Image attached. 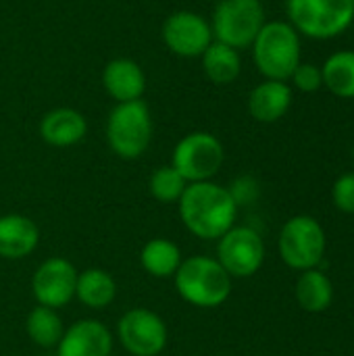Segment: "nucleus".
I'll return each instance as SVG.
<instances>
[{"label": "nucleus", "mask_w": 354, "mask_h": 356, "mask_svg": "<svg viewBox=\"0 0 354 356\" xmlns=\"http://www.w3.org/2000/svg\"><path fill=\"white\" fill-rule=\"evenodd\" d=\"M88 134V121L77 108L61 106L48 111L40 121V136L46 144L69 148L79 144Z\"/></svg>", "instance_id": "nucleus-15"}, {"label": "nucleus", "mask_w": 354, "mask_h": 356, "mask_svg": "<svg viewBox=\"0 0 354 356\" xmlns=\"http://www.w3.org/2000/svg\"><path fill=\"white\" fill-rule=\"evenodd\" d=\"M225 152L219 138L209 131H192L184 136L173 150V167L188 181H211L223 165Z\"/></svg>", "instance_id": "nucleus-8"}, {"label": "nucleus", "mask_w": 354, "mask_h": 356, "mask_svg": "<svg viewBox=\"0 0 354 356\" xmlns=\"http://www.w3.org/2000/svg\"><path fill=\"white\" fill-rule=\"evenodd\" d=\"M292 104V88L286 81L265 79L248 94V113L261 123L280 121Z\"/></svg>", "instance_id": "nucleus-16"}, {"label": "nucleus", "mask_w": 354, "mask_h": 356, "mask_svg": "<svg viewBox=\"0 0 354 356\" xmlns=\"http://www.w3.org/2000/svg\"><path fill=\"white\" fill-rule=\"evenodd\" d=\"M353 156H354V152H353Z\"/></svg>", "instance_id": "nucleus-27"}, {"label": "nucleus", "mask_w": 354, "mask_h": 356, "mask_svg": "<svg viewBox=\"0 0 354 356\" xmlns=\"http://www.w3.org/2000/svg\"><path fill=\"white\" fill-rule=\"evenodd\" d=\"M77 275L79 273L75 271V267L61 257H52L44 261L38 267L31 282L35 300L48 309H61L69 305V300L75 296Z\"/></svg>", "instance_id": "nucleus-12"}, {"label": "nucleus", "mask_w": 354, "mask_h": 356, "mask_svg": "<svg viewBox=\"0 0 354 356\" xmlns=\"http://www.w3.org/2000/svg\"><path fill=\"white\" fill-rule=\"evenodd\" d=\"M209 23L217 42L244 50L252 46L267 21L261 0H219Z\"/></svg>", "instance_id": "nucleus-6"}, {"label": "nucleus", "mask_w": 354, "mask_h": 356, "mask_svg": "<svg viewBox=\"0 0 354 356\" xmlns=\"http://www.w3.org/2000/svg\"><path fill=\"white\" fill-rule=\"evenodd\" d=\"M294 86L300 90V92H317L321 86H323V73H321V67L313 65V63H300L292 77Z\"/></svg>", "instance_id": "nucleus-25"}, {"label": "nucleus", "mask_w": 354, "mask_h": 356, "mask_svg": "<svg viewBox=\"0 0 354 356\" xmlns=\"http://www.w3.org/2000/svg\"><path fill=\"white\" fill-rule=\"evenodd\" d=\"M177 202L184 225L202 240H219L236 223L238 202L232 196V190L219 184H188Z\"/></svg>", "instance_id": "nucleus-1"}, {"label": "nucleus", "mask_w": 354, "mask_h": 356, "mask_svg": "<svg viewBox=\"0 0 354 356\" xmlns=\"http://www.w3.org/2000/svg\"><path fill=\"white\" fill-rule=\"evenodd\" d=\"M296 300L307 313H323L334 300V286L330 277L317 269L305 271L296 282Z\"/></svg>", "instance_id": "nucleus-19"}, {"label": "nucleus", "mask_w": 354, "mask_h": 356, "mask_svg": "<svg viewBox=\"0 0 354 356\" xmlns=\"http://www.w3.org/2000/svg\"><path fill=\"white\" fill-rule=\"evenodd\" d=\"M161 38L167 50L182 58H200L215 40L211 23L194 10L171 13L163 23Z\"/></svg>", "instance_id": "nucleus-9"}, {"label": "nucleus", "mask_w": 354, "mask_h": 356, "mask_svg": "<svg viewBox=\"0 0 354 356\" xmlns=\"http://www.w3.org/2000/svg\"><path fill=\"white\" fill-rule=\"evenodd\" d=\"M280 254L292 269H315L325 254V232L319 221L307 215L286 221L280 234Z\"/></svg>", "instance_id": "nucleus-7"}, {"label": "nucleus", "mask_w": 354, "mask_h": 356, "mask_svg": "<svg viewBox=\"0 0 354 356\" xmlns=\"http://www.w3.org/2000/svg\"><path fill=\"white\" fill-rule=\"evenodd\" d=\"M65 330L61 323V317L54 313V309L48 307H35L27 317V336L42 348L58 346Z\"/></svg>", "instance_id": "nucleus-23"}, {"label": "nucleus", "mask_w": 354, "mask_h": 356, "mask_svg": "<svg viewBox=\"0 0 354 356\" xmlns=\"http://www.w3.org/2000/svg\"><path fill=\"white\" fill-rule=\"evenodd\" d=\"M290 25L309 38L330 40L354 21V0H288Z\"/></svg>", "instance_id": "nucleus-5"}, {"label": "nucleus", "mask_w": 354, "mask_h": 356, "mask_svg": "<svg viewBox=\"0 0 354 356\" xmlns=\"http://www.w3.org/2000/svg\"><path fill=\"white\" fill-rule=\"evenodd\" d=\"M250 48L265 79L288 81L300 65V33L286 21L265 23Z\"/></svg>", "instance_id": "nucleus-2"}, {"label": "nucleus", "mask_w": 354, "mask_h": 356, "mask_svg": "<svg viewBox=\"0 0 354 356\" xmlns=\"http://www.w3.org/2000/svg\"><path fill=\"white\" fill-rule=\"evenodd\" d=\"M123 348L134 356H156L167 346V325L148 309H131L117 323Z\"/></svg>", "instance_id": "nucleus-11"}, {"label": "nucleus", "mask_w": 354, "mask_h": 356, "mask_svg": "<svg viewBox=\"0 0 354 356\" xmlns=\"http://www.w3.org/2000/svg\"><path fill=\"white\" fill-rule=\"evenodd\" d=\"M106 140L111 150L134 161L142 156L152 140V115L144 100H131L115 104L106 119Z\"/></svg>", "instance_id": "nucleus-4"}, {"label": "nucleus", "mask_w": 354, "mask_h": 356, "mask_svg": "<svg viewBox=\"0 0 354 356\" xmlns=\"http://www.w3.org/2000/svg\"><path fill=\"white\" fill-rule=\"evenodd\" d=\"M140 261L152 277H171L182 265V252L171 240L156 238L142 248Z\"/></svg>", "instance_id": "nucleus-21"}, {"label": "nucleus", "mask_w": 354, "mask_h": 356, "mask_svg": "<svg viewBox=\"0 0 354 356\" xmlns=\"http://www.w3.org/2000/svg\"><path fill=\"white\" fill-rule=\"evenodd\" d=\"M200 60H202L204 75L215 86H230L240 77V71H242L240 50H236L227 44L213 40L211 46L202 52Z\"/></svg>", "instance_id": "nucleus-18"}, {"label": "nucleus", "mask_w": 354, "mask_h": 356, "mask_svg": "<svg viewBox=\"0 0 354 356\" xmlns=\"http://www.w3.org/2000/svg\"><path fill=\"white\" fill-rule=\"evenodd\" d=\"M113 338L111 332L94 319L73 323L58 342L56 356H111Z\"/></svg>", "instance_id": "nucleus-14"}, {"label": "nucleus", "mask_w": 354, "mask_h": 356, "mask_svg": "<svg viewBox=\"0 0 354 356\" xmlns=\"http://www.w3.org/2000/svg\"><path fill=\"white\" fill-rule=\"evenodd\" d=\"M102 88L117 102L142 100L146 92V73L134 58H113L102 69Z\"/></svg>", "instance_id": "nucleus-13"}, {"label": "nucleus", "mask_w": 354, "mask_h": 356, "mask_svg": "<svg viewBox=\"0 0 354 356\" xmlns=\"http://www.w3.org/2000/svg\"><path fill=\"white\" fill-rule=\"evenodd\" d=\"M323 86L338 98H354V50L332 54L321 67Z\"/></svg>", "instance_id": "nucleus-22"}, {"label": "nucleus", "mask_w": 354, "mask_h": 356, "mask_svg": "<svg viewBox=\"0 0 354 356\" xmlns=\"http://www.w3.org/2000/svg\"><path fill=\"white\" fill-rule=\"evenodd\" d=\"M175 288L186 302L213 309L227 300L232 292V275L219 265L217 259L190 257L182 261L175 271Z\"/></svg>", "instance_id": "nucleus-3"}, {"label": "nucleus", "mask_w": 354, "mask_h": 356, "mask_svg": "<svg viewBox=\"0 0 354 356\" xmlns=\"http://www.w3.org/2000/svg\"><path fill=\"white\" fill-rule=\"evenodd\" d=\"M40 242L38 225L23 215L0 217V257L2 259H25Z\"/></svg>", "instance_id": "nucleus-17"}, {"label": "nucleus", "mask_w": 354, "mask_h": 356, "mask_svg": "<svg viewBox=\"0 0 354 356\" xmlns=\"http://www.w3.org/2000/svg\"><path fill=\"white\" fill-rule=\"evenodd\" d=\"M188 181L179 175L173 165L159 167L150 177V194L161 202H175L182 198Z\"/></svg>", "instance_id": "nucleus-24"}, {"label": "nucleus", "mask_w": 354, "mask_h": 356, "mask_svg": "<svg viewBox=\"0 0 354 356\" xmlns=\"http://www.w3.org/2000/svg\"><path fill=\"white\" fill-rule=\"evenodd\" d=\"M217 257L232 277H250L265 261V244L252 227H232L219 238Z\"/></svg>", "instance_id": "nucleus-10"}, {"label": "nucleus", "mask_w": 354, "mask_h": 356, "mask_svg": "<svg viewBox=\"0 0 354 356\" xmlns=\"http://www.w3.org/2000/svg\"><path fill=\"white\" fill-rule=\"evenodd\" d=\"M117 284L102 269H88L77 275L75 296L90 309H104L115 300Z\"/></svg>", "instance_id": "nucleus-20"}, {"label": "nucleus", "mask_w": 354, "mask_h": 356, "mask_svg": "<svg viewBox=\"0 0 354 356\" xmlns=\"http://www.w3.org/2000/svg\"><path fill=\"white\" fill-rule=\"evenodd\" d=\"M332 198L338 211L354 215V173H344L336 179Z\"/></svg>", "instance_id": "nucleus-26"}]
</instances>
